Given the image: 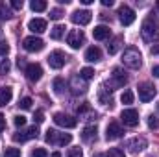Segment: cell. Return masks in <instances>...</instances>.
Wrapping results in <instances>:
<instances>
[{
	"instance_id": "6da1fadb",
	"label": "cell",
	"mask_w": 159,
	"mask_h": 157,
	"mask_svg": "<svg viewBox=\"0 0 159 157\" xmlns=\"http://www.w3.org/2000/svg\"><path fill=\"white\" fill-rule=\"evenodd\" d=\"M141 34H143V39L148 41V43H152L159 37V20L154 15L144 19V22L141 26Z\"/></svg>"
},
{
	"instance_id": "7a4b0ae2",
	"label": "cell",
	"mask_w": 159,
	"mask_h": 157,
	"mask_svg": "<svg viewBox=\"0 0 159 157\" xmlns=\"http://www.w3.org/2000/svg\"><path fill=\"white\" fill-rule=\"evenodd\" d=\"M122 63L128 67V69H133V70H137V69H141V65H143V56H141V52L137 50V48H126L124 50V54H122Z\"/></svg>"
},
{
	"instance_id": "3957f363",
	"label": "cell",
	"mask_w": 159,
	"mask_h": 157,
	"mask_svg": "<svg viewBox=\"0 0 159 157\" xmlns=\"http://www.w3.org/2000/svg\"><path fill=\"white\" fill-rule=\"evenodd\" d=\"M44 141L48 144H54V146H65L72 141V135L70 133H61L57 129H48L46 135H44Z\"/></svg>"
},
{
	"instance_id": "277c9868",
	"label": "cell",
	"mask_w": 159,
	"mask_h": 157,
	"mask_svg": "<svg viewBox=\"0 0 159 157\" xmlns=\"http://www.w3.org/2000/svg\"><path fill=\"white\" fill-rule=\"evenodd\" d=\"M126 83H128V76H126V72H124L122 69H113L111 79L107 81L109 91H113V89H120V87H124Z\"/></svg>"
},
{
	"instance_id": "5b68a950",
	"label": "cell",
	"mask_w": 159,
	"mask_h": 157,
	"mask_svg": "<svg viewBox=\"0 0 159 157\" xmlns=\"http://www.w3.org/2000/svg\"><path fill=\"white\" fill-rule=\"evenodd\" d=\"M37 135H39L37 126H32V128H26V129L17 131V133L13 135V141H15V142H26V141H30V139H35Z\"/></svg>"
},
{
	"instance_id": "8992f818",
	"label": "cell",
	"mask_w": 159,
	"mask_h": 157,
	"mask_svg": "<svg viewBox=\"0 0 159 157\" xmlns=\"http://www.w3.org/2000/svg\"><path fill=\"white\" fill-rule=\"evenodd\" d=\"M67 43H69V46H70V48L78 50L80 46L85 43V34H83L81 30H70V32H69V35H67Z\"/></svg>"
},
{
	"instance_id": "52a82bcc",
	"label": "cell",
	"mask_w": 159,
	"mask_h": 157,
	"mask_svg": "<svg viewBox=\"0 0 159 157\" xmlns=\"http://www.w3.org/2000/svg\"><path fill=\"white\" fill-rule=\"evenodd\" d=\"M22 46H24L26 52H41L44 48V43H43V39L35 37V35H30V37H26L22 41Z\"/></svg>"
},
{
	"instance_id": "ba28073f",
	"label": "cell",
	"mask_w": 159,
	"mask_h": 157,
	"mask_svg": "<svg viewBox=\"0 0 159 157\" xmlns=\"http://www.w3.org/2000/svg\"><path fill=\"white\" fill-rule=\"evenodd\" d=\"M156 92H157V89H156L152 83H141V85H139V98H141V102H150V100H154Z\"/></svg>"
},
{
	"instance_id": "9c48e42d",
	"label": "cell",
	"mask_w": 159,
	"mask_h": 157,
	"mask_svg": "<svg viewBox=\"0 0 159 157\" xmlns=\"http://www.w3.org/2000/svg\"><path fill=\"white\" fill-rule=\"evenodd\" d=\"M119 19L120 22L124 24V26H129V24H133L135 22V11L129 7V6H120L119 7Z\"/></svg>"
},
{
	"instance_id": "30bf717a",
	"label": "cell",
	"mask_w": 159,
	"mask_h": 157,
	"mask_svg": "<svg viewBox=\"0 0 159 157\" xmlns=\"http://www.w3.org/2000/svg\"><path fill=\"white\" fill-rule=\"evenodd\" d=\"M54 122L57 124V126H61V128H76L78 126V120L74 117H70V115H65V113H56L54 115Z\"/></svg>"
},
{
	"instance_id": "8fae6325",
	"label": "cell",
	"mask_w": 159,
	"mask_h": 157,
	"mask_svg": "<svg viewBox=\"0 0 159 157\" xmlns=\"http://www.w3.org/2000/svg\"><path fill=\"white\" fill-rule=\"evenodd\" d=\"M65 63H67V56H65L61 50H54V52L48 56V65H50L52 69H61Z\"/></svg>"
},
{
	"instance_id": "7c38bea8",
	"label": "cell",
	"mask_w": 159,
	"mask_h": 157,
	"mask_svg": "<svg viewBox=\"0 0 159 157\" xmlns=\"http://www.w3.org/2000/svg\"><path fill=\"white\" fill-rule=\"evenodd\" d=\"M24 74L30 81H39L41 76H43V69H41L39 63H30L24 67Z\"/></svg>"
},
{
	"instance_id": "4fadbf2b",
	"label": "cell",
	"mask_w": 159,
	"mask_h": 157,
	"mask_svg": "<svg viewBox=\"0 0 159 157\" xmlns=\"http://www.w3.org/2000/svg\"><path fill=\"white\" fill-rule=\"evenodd\" d=\"M120 120L124 122V126H129V128H135L139 124V113L135 109H124L122 115H120Z\"/></svg>"
},
{
	"instance_id": "5bb4252c",
	"label": "cell",
	"mask_w": 159,
	"mask_h": 157,
	"mask_svg": "<svg viewBox=\"0 0 159 157\" xmlns=\"http://www.w3.org/2000/svg\"><path fill=\"white\" fill-rule=\"evenodd\" d=\"M72 22L74 24H80V26H85V24H89L91 22V19H93V13L91 11H87V9H78V11H74L72 13Z\"/></svg>"
},
{
	"instance_id": "9a60e30c",
	"label": "cell",
	"mask_w": 159,
	"mask_h": 157,
	"mask_svg": "<svg viewBox=\"0 0 159 157\" xmlns=\"http://www.w3.org/2000/svg\"><path fill=\"white\" fill-rule=\"evenodd\" d=\"M124 135V131H122V128H120L117 122H109V126H107V129H106V139L107 141H117Z\"/></svg>"
},
{
	"instance_id": "2e32d148",
	"label": "cell",
	"mask_w": 159,
	"mask_h": 157,
	"mask_svg": "<svg viewBox=\"0 0 159 157\" xmlns=\"http://www.w3.org/2000/svg\"><path fill=\"white\" fill-rule=\"evenodd\" d=\"M93 37L96 41H106L111 37V30H109V26H104V24H100V26H96L94 30H93Z\"/></svg>"
},
{
	"instance_id": "e0dca14e",
	"label": "cell",
	"mask_w": 159,
	"mask_h": 157,
	"mask_svg": "<svg viewBox=\"0 0 159 157\" xmlns=\"http://www.w3.org/2000/svg\"><path fill=\"white\" fill-rule=\"evenodd\" d=\"M28 30H32L34 34H43L46 30V20L44 19H32L28 22Z\"/></svg>"
},
{
	"instance_id": "ac0fdd59",
	"label": "cell",
	"mask_w": 159,
	"mask_h": 157,
	"mask_svg": "<svg viewBox=\"0 0 159 157\" xmlns=\"http://www.w3.org/2000/svg\"><path fill=\"white\" fill-rule=\"evenodd\" d=\"M146 139H143V137H137V139H131L129 142H128V148H131V152L133 154H137V152H143L144 148H146Z\"/></svg>"
},
{
	"instance_id": "d6986e66",
	"label": "cell",
	"mask_w": 159,
	"mask_h": 157,
	"mask_svg": "<svg viewBox=\"0 0 159 157\" xmlns=\"http://www.w3.org/2000/svg\"><path fill=\"white\" fill-rule=\"evenodd\" d=\"M85 59H87L89 63H96V61H100V59H102V52H100V48H98V46H91V48H87V52H85Z\"/></svg>"
},
{
	"instance_id": "ffe728a7",
	"label": "cell",
	"mask_w": 159,
	"mask_h": 157,
	"mask_svg": "<svg viewBox=\"0 0 159 157\" xmlns=\"http://www.w3.org/2000/svg\"><path fill=\"white\" fill-rule=\"evenodd\" d=\"M96 133H98L96 126H87V128H83V131H81V139H83L85 142H91V141L96 139Z\"/></svg>"
},
{
	"instance_id": "44dd1931",
	"label": "cell",
	"mask_w": 159,
	"mask_h": 157,
	"mask_svg": "<svg viewBox=\"0 0 159 157\" xmlns=\"http://www.w3.org/2000/svg\"><path fill=\"white\" fill-rule=\"evenodd\" d=\"M11 98H13V91H11V87H2V89H0V107L7 105V104L11 102Z\"/></svg>"
},
{
	"instance_id": "7402d4cb",
	"label": "cell",
	"mask_w": 159,
	"mask_h": 157,
	"mask_svg": "<svg viewBox=\"0 0 159 157\" xmlns=\"http://www.w3.org/2000/svg\"><path fill=\"white\" fill-rule=\"evenodd\" d=\"M85 89H87V87H85L83 79L78 78V76H76V78H72V91H74V94H83V92H85Z\"/></svg>"
},
{
	"instance_id": "603a6c76",
	"label": "cell",
	"mask_w": 159,
	"mask_h": 157,
	"mask_svg": "<svg viewBox=\"0 0 159 157\" xmlns=\"http://www.w3.org/2000/svg\"><path fill=\"white\" fill-rule=\"evenodd\" d=\"M98 98H100V102H102L104 105H111V104H113V98H111V94H109V89H100Z\"/></svg>"
},
{
	"instance_id": "cb8c5ba5",
	"label": "cell",
	"mask_w": 159,
	"mask_h": 157,
	"mask_svg": "<svg viewBox=\"0 0 159 157\" xmlns=\"http://www.w3.org/2000/svg\"><path fill=\"white\" fill-rule=\"evenodd\" d=\"M65 30H67V28H65V26H61V24H57V26H54V28H52V32H50V37H52V39H61V37H63V35H65Z\"/></svg>"
},
{
	"instance_id": "d4e9b609",
	"label": "cell",
	"mask_w": 159,
	"mask_h": 157,
	"mask_svg": "<svg viewBox=\"0 0 159 157\" xmlns=\"http://www.w3.org/2000/svg\"><path fill=\"white\" fill-rule=\"evenodd\" d=\"M120 44H122V37L119 35V37H115V39L107 44V52H109V54H117L119 48H120Z\"/></svg>"
},
{
	"instance_id": "484cf974",
	"label": "cell",
	"mask_w": 159,
	"mask_h": 157,
	"mask_svg": "<svg viewBox=\"0 0 159 157\" xmlns=\"http://www.w3.org/2000/svg\"><path fill=\"white\" fill-rule=\"evenodd\" d=\"M30 7H32L34 11H44V9L48 7V4H46L44 0H32V2H30Z\"/></svg>"
},
{
	"instance_id": "4316f807",
	"label": "cell",
	"mask_w": 159,
	"mask_h": 157,
	"mask_svg": "<svg viewBox=\"0 0 159 157\" xmlns=\"http://www.w3.org/2000/svg\"><path fill=\"white\" fill-rule=\"evenodd\" d=\"M94 157H126V155H124V152L119 150V148H111L109 152H106V154H98V155H94Z\"/></svg>"
},
{
	"instance_id": "83f0119b",
	"label": "cell",
	"mask_w": 159,
	"mask_h": 157,
	"mask_svg": "<svg viewBox=\"0 0 159 157\" xmlns=\"http://www.w3.org/2000/svg\"><path fill=\"white\" fill-rule=\"evenodd\" d=\"M54 91H56L57 94H63V91H65V79L63 78L54 79Z\"/></svg>"
},
{
	"instance_id": "f1b7e54d",
	"label": "cell",
	"mask_w": 159,
	"mask_h": 157,
	"mask_svg": "<svg viewBox=\"0 0 159 157\" xmlns=\"http://www.w3.org/2000/svg\"><path fill=\"white\" fill-rule=\"evenodd\" d=\"M120 102H122L124 105L133 104V92H131V91H124V92H122V96H120Z\"/></svg>"
},
{
	"instance_id": "f546056e",
	"label": "cell",
	"mask_w": 159,
	"mask_h": 157,
	"mask_svg": "<svg viewBox=\"0 0 159 157\" xmlns=\"http://www.w3.org/2000/svg\"><path fill=\"white\" fill-rule=\"evenodd\" d=\"M93 76H94V70H93L91 67H85V69L80 70V78L81 79H91Z\"/></svg>"
},
{
	"instance_id": "4dcf8cb0",
	"label": "cell",
	"mask_w": 159,
	"mask_h": 157,
	"mask_svg": "<svg viewBox=\"0 0 159 157\" xmlns=\"http://www.w3.org/2000/svg\"><path fill=\"white\" fill-rule=\"evenodd\" d=\"M9 17H11L9 7H7L4 2H0V19H9Z\"/></svg>"
},
{
	"instance_id": "1f68e13d",
	"label": "cell",
	"mask_w": 159,
	"mask_h": 157,
	"mask_svg": "<svg viewBox=\"0 0 159 157\" xmlns=\"http://www.w3.org/2000/svg\"><path fill=\"white\" fill-rule=\"evenodd\" d=\"M9 69H11L9 59H2V63H0V74H2V76H4V74H7V72H9Z\"/></svg>"
},
{
	"instance_id": "d6a6232c",
	"label": "cell",
	"mask_w": 159,
	"mask_h": 157,
	"mask_svg": "<svg viewBox=\"0 0 159 157\" xmlns=\"http://www.w3.org/2000/svg\"><path fill=\"white\" fill-rule=\"evenodd\" d=\"M4 157H20V150L19 148H6Z\"/></svg>"
},
{
	"instance_id": "836d02e7",
	"label": "cell",
	"mask_w": 159,
	"mask_h": 157,
	"mask_svg": "<svg viewBox=\"0 0 159 157\" xmlns=\"http://www.w3.org/2000/svg\"><path fill=\"white\" fill-rule=\"evenodd\" d=\"M63 17V11L59 9V7H54V9H50V19H54V20H59Z\"/></svg>"
},
{
	"instance_id": "e575fe53",
	"label": "cell",
	"mask_w": 159,
	"mask_h": 157,
	"mask_svg": "<svg viewBox=\"0 0 159 157\" xmlns=\"http://www.w3.org/2000/svg\"><path fill=\"white\" fill-rule=\"evenodd\" d=\"M19 107H20V109H30V107H32V98L24 96V98L19 102Z\"/></svg>"
},
{
	"instance_id": "d590c367",
	"label": "cell",
	"mask_w": 159,
	"mask_h": 157,
	"mask_svg": "<svg viewBox=\"0 0 159 157\" xmlns=\"http://www.w3.org/2000/svg\"><path fill=\"white\" fill-rule=\"evenodd\" d=\"M30 157H48V154H46L44 148H35V150H32Z\"/></svg>"
},
{
	"instance_id": "8d00e7d4",
	"label": "cell",
	"mask_w": 159,
	"mask_h": 157,
	"mask_svg": "<svg viewBox=\"0 0 159 157\" xmlns=\"http://www.w3.org/2000/svg\"><path fill=\"white\" fill-rule=\"evenodd\" d=\"M148 126H150L152 129H157L159 128V118L154 117V115H150V117H148Z\"/></svg>"
},
{
	"instance_id": "74e56055",
	"label": "cell",
	"mask_w": 159,
	"mask_h": 157,
	"mask_svg": "<svg viewBox=\"0 0 159 157\" xmlns=\"http://www.w3.org/2000/svg\"><path fill=\"white\" fill-rule=\"evenodd\" d=\"M67 157H83L81 148H70V150L67 152Z\"/></svg>"
},
{
	"instance_id": "f35d334b",
	"label": "cell",
	"mask_w": 159,
	"mask_h": 157,
	"mask_svg": "<svg viewBox=\"0 0 159 157\" xmlns=\"http://www.w3.org/2000/svg\"><path fill=\"white\" fill-rule=\"evenodd\" d=\"M13 122H15V126H17V128H22V126L26 124V117H22V115H17Z\"/></svg>"
},
{
	"instance_id": "ab89813d",
	"label": "cell",
	"mask_w": 159,
	"mask_h": 157,
	"mask_svg": "<svg viewBox=\"0 0 159 157\" xmlns=\"http://www.w3.org/2000/svg\"><path fill=\"white\" fill-rule=\"evenodd\" d=\"M9 52V46H7V41H0V56H6Z\"/></svg>"
},
{
	"instance_id": "60d3db41",
	"label": "cell",
	"mask_w": 159,
	"mask_h": 157,
	"mask_svg": "<svg viewBox=\"0 0 159 157\" xmlns=\"http://www.w3.org/2000/svg\"><path fill=\"white\" fill-rule=\"evenodd\" d=\"M22 6H24L22 0H11V7L13 9H22Z\"/></svg>"
},
{
	"instance_id": "b9f144b4",
	"label": "cell",
	"mask_w": 159,
	"mask_h": 157,
	"mask_svg": "<svg viewBox=\"0 0 159 157\" xmlns=\"http://www.w3.org/2000/svg\"><path fill=\"white\" fill-rule=\"evenodd\" d=\"M34 120H35L37 124H41V122L44 120V113H43V111H37V113H35V117H34Z\"/></svg>"
},
{
	"instance_id": "7bdbcfd3",
	"label": "cell",
	"mask_w": 159,
	"mask_h": 157,
	"mask_svg": "<svg viewBox=\"0 0 159 157\" xmlns=\"http://www.w3.org/2000/svg\"><path fill=\"white\" fill-rule=\"evenodd\" d=\"M4 128H6V118H4V115L0 113V133L4 131Z\"/></svg>"
},
{
	"instance_id": "ee69618b",
	"label": "cell",
	"mask_w": 159,
	"mask_h": 157,
	"mask_svg": "<svg viewBox=\"0 0 159 157\" xmlns=\"http://www.w3.org/2000/svg\"><path fill=\"white\" fill-rule=\"evenodd\" d=\"M152 74H154L156 78H159V65H156V67L152 69Z\"/></svg>"
},
{
	"instance_id": "f6af8a7d",
	"label": "cell",
	"mask_w": 159,
	"mask_h": 157,
	"mask_svg": "<svg viewBox=\"0 0 159 157\" xmlns=\"http://www.w3.org/2000/svg\"><path fill=\"white\" fill-rule=\"evenodd\" d=\"M102 4H104V6H109V7H111V6H113V0H102Z\"/></svg>"
},
{
	"instance_id": "bcb514c9",
	"label": "cell",
	"mask_w": 159,
	"mask_h": 157,
	"mask_svg": "<svg viewBox=\"0 0 159 157\" xmlns=\"http://www.w3.org/2000/svg\"><path fill=\"white\" fill-rule=\"evenodd\" d=\"M152 54H159V46H154L152 48Z\"/></svg>"
},
{
	"instance_id": "7dc6e473",
	"label": "cell",
	"mask_w": 159,
	"mask_h": 157,
	"mask_svg": "<svg viewBox=\"0 0 159 157\" xmlns=\"http://www.w3.org/2000/svg\"><path fill=\"white\" fill-rule=\"evenodd\" d=\"M52 157H61V154H59V152H54V154H52Z\"/></svg>"
},
{
	"instance_id": "c3c4849f",
	"label": "cell",
	"mask_w": 159,
	"mask_h": 157,
	"mask_svg": "<svg viewBox=\"0 0 159 157\" xmlns=\"http://www.w3.org/2000/svg\"><path fill=\"white\" fill-rule=\"evenodd\" d=\"M156 6H157V9H159V0H157V4H156Z\"/></svg>"
},
{
	"instance_id": "681fc988",
	"label": "cell",
	"mask_w": 159,
	"mask_h": 157,
	"mask_svg": "<svg viewBox=\"0 0 159 157\" xmlns=\"http://www.w3.org/2000/svg\"><path fill=\"white\" fill-rule=\"evenodd\" d=\"M157 109H159V104H157Z\"/></svg>"
}]
</instances>
